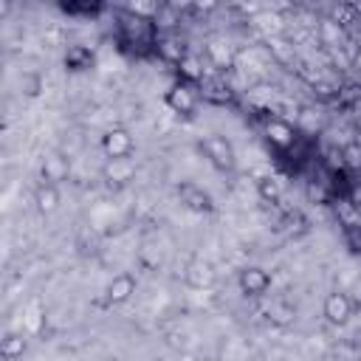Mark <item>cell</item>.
I'll return each mask as SVG.
<instances>
[{"label":"cell","instance_id":"1","mask_svg":"<svg viewBox=\"0 0 361 361\" xmlns=\"http://www.w3.org/2000/svg\"><path fill=\"white\" fill-rule=\"evenodd\" d=\"M197 149H200L203 158H206L214 169H220V172H231V169L237 166L234 147H231V141H228L226 135H220V133H209V135H203L200 144H197Z\"/></svg>","mask_w":361,"mask_h":361},{"label":"cell","instance_id":"2","mask_svg":"<svg viewBox=\"0 0 361 361\" xmlns=\"http://www.w3.org/2000/svg\"><path fill=\"white\" fill-rule=\"evenodd\" d=\"M259 124H262V135L268 138V144L276 147V149H282V152L290 149L296 144V138H299L296 124H290L288 118H282L276 113H265Z\"/></svg>","mask_w":361,"mask_h":361},{"label":"cell","instance_id":"3","mask_svg":"<svg viewBox=\"0 0 361 361\" xmlns=\"http://www.w3.org/2000/svg\"><path fill=\"white\" fill-rule=\"evenodd\" d=\"M133 149H135V141L127 127H110L102 135V152L107 155V161H130Z\"/></svg>","mask_w":361,"mask_h":361},{"label":"cell","instance_id":"4","mask_svg":"<svg viewBox=\"0 0 361 361\" xmlns=\"http://www.w3.org/2000/svg\"><path fill=\"white\" fill-rule=\"evenodd\" d=\"M197 90H195V85H189V82H175L166 93H164V104L172 110V113H178V116H195V110H197Z\"/></svg>","mask_w":361,"mask_h":361},{"label":"cell","instance_id":"5","mask_svg":"<svg viewBox=\"0 0 361 361\" xmlns=\"http://www.w3.org/2000/svg\"><path fill=\"white\" fill-rule=\"evenodd\" d=\"M271 282L274 276L262 268V265H245L240 274H237V285H240V293L248 296V299H259L271 290Z\"/></svg>","mask_w":361,"mask_h":361},{"label":"cell","instance_id":"6","mask_svg":"<svg viewBox=\"0 0 361 361\" xmlns=\"http://www.w3.org/2000/svg\"><path fill=\"white\" fill-rule=\"evenodd\" d=\"M178 200H180L183 209H189V212H195V214H209V212L214 209L212 195H209L203 186L192 183V180L178 183Z\"/></svg>","mask_w":361,"mask_h":361},{"label":"cell","instance_id":"7","mask_svg":"<svg viewBox=\"0 0 361 361\" xmlns=\"http://www.w3.org/2000/svg\"><path fill=\"white\" fill-rule=\"evenodd\" d=\"M322 313L330 324H347L350 316H353V299L344 293V290H330L324 296V305H322Z\"/></svg>","mask_w":361,"mask_h":361},{"label":"cell","instance_id":"8","mask_svg":"<svg viewBox=\"0 0 361 361\" xmlns=\"http://www.w3.org/2000/svg\"><path fill=\"white\" fill-rule=\"evenodd\" d=\"M135 288H138V279H135L133 274L121 271V274H116V276L107 282L104 299H107V305H124V302L135 293Z\"/></svg>","mask_w":361,"mask_h":361},{"label":"cell","instance_id":"9","mask_svg":"<svg viewBox=\"0 0 361 361\" xmlns=\"http://www.w3.org/2000/svg\"><path fill=\"white\" fill-rule=\"evenodd\" d=\"M93 62H96V56H93V51L87 45H68V51L62 56V65L71 73H82V71L93 68Z\"/></svg>","mask_w":361,"mask_h":361},{"label":"cell","instance_id":"10","mask_svg":"<svg viewBox=\"0 0 361 361\" xmlns=\"http://www.w3.org/2000/svg\"><path fill=\"white\" fill-rule=\"evenodd\" d=\"M183 279H186V285H192V288H212L214 271H212L209 262L192 259V262H186V268H183Z\"/></svg>","mask_w":361,"mask_h":361},{"label":"cell","instance_id":"11","mask_svg":"<svg viewBox=\"0 0 361 361\" xmlns=\"http://www.w3.org/2000/svg\"><path fill=\"white\" fill-rule=\"evenodd\" d=\"M34 203H37V209L42 212V214H54L56 209H59V203H62V195H59V186L56 183H39L37 189H34Z\"/></svg>","mask_w":361,"mask_h":361},{"label":"cell","instance_id":"12","mask_svg":"<svg viewBox=\"0 0 361 361\" xmlns=\"http://www.w3.org/2000/svg\"><path fill=\"white\" fill-rule=\"evenodd\" d=\"M65 175H68V158L65 155L54 152L42 161V180L45 183H59V180H65Z\"/></svg>","mask_w":361,"mask_h":361},{"label":"cell","instance_id":"13","mask_svg":"<svg viewBox=\"0 0 361 361\" xmlns=\"http://www.w3.org/2000/svg\"><path fill=\"white\" fill-rule=\"evenodd\" d=\"M23 353H25V338L20 333H6L0 341V355L6 361H14V358H23Z\"/></svg>","mask_w":361,"mask_h":361},{"label":"cell","instance_id":"14","mask_svg":"<svg viewBox=\"0 0 361 361\" xmlns=\"http://www.w3.org/2000/svg\"><path fill=\"white\" fill-rule=\"evenodd\" d=\"M155 45H158V54H161L166 62H172V65H178V62L186 56L183 45H180L175 37H161V39H155Z\"/></svg>","mask_w":361,"mask_h":361},{"label":"cell","instance_id":"15","mask_svg":"<svg viewBox=\"0 0 361 361\" xmlns=\"http://www.w3.org/2000/svg\"><path fill=\"white\" fill-rule=\"evenodd\" d=\"M178 71H180V79H183V82H189V85H195V82H200V79H203L200 59H197V56H192V54H186V56L178 62Z\"/></svg>","mask_w":361,"mask_h":361},{"label":"cell","instance_id":"16","mask_svg":"<svg viewBox=\"0 0 361 361\" xmlns=\"http://www.w3.org/2000/svg\"><path fill=\"white\" fill-rule=\"evenodd\" d=\"M257 195H259L265 203H279V197H282V186H279L276 178L265 175V178L257 180Z\"/></svg>","mask_w":361,"mask_h":361},{"label":"cell","instance_id":"17","mask_svg":"<svg viewBox=\"0 0 361 361\" xmlns=\"http://www.w3.org/2000/svg\"><path fill=\"white\" fill-rule=\"evenodd\" d=\"M42 87H45V82H42V76H39L37 71H25V73L20 76V93H23V96L37 99V96L42 93Z\"/></svg>","mask_w":361,"mask_h":361},{"label":"cell","instance_id":"18","mask_svg":"<svg viewBox=\"0 0 361 361\" xmlns=\"http://www.w3.org/2000/svg\"><path fill=\"white\" fill-rule=\"evenodd\" d=\"M341 166L344 169H361V141L353 138L341 147Z\"/></svg>","mask_w":361,"mask_h":361},{"label":"cell","instance_id":"19","mask_svg":"<svg viewBox=\"0 0 361 361\" xmlns=\"http://www.w3.org/2000/svg\"><path fill=\"white\" fill-rule=\"evenodd\" d=\"M293 305L290 302H282V299H276V302H271V307H268V319L271 322H276V324H288L290 319H293Z\"/></svg>","mask_w":361,"mask_h":361},{"label":"cell","instance_id":"20","mask_svg":"<svg viewBox=\"0 0 361 361\" xmlns=\"http://www.w3.org/2000/svg\"><path fill=\"white\" fill-rule=\"evenodd\" d=\"M319 39H322L324 45H338V39H341V25L333 23V20H322V23H319Z\"/></svg>","mask_w":361,"mask_h":361},{"label":"cell","instance_id":"21","mask_svg":"<svg viewBox=\"0 0 361 361\" xmlns=\"http://www.w3.org/2000/svg\"><path fill=\"white\" fill-rule=\"evenodd\" d=\"M206 54H209V59H212L217 68H223V71L231 65V54H228V48H226L223 42H217V39H214V42L206 48Z\"/></svg>","mask_w":361,"mask_h":361},{"label":"cell","instance_id":"22","mask_svg":"<svg viewBox=\"0 0 361 361\" xmlns=\"http://www.w3.org/2000/svg\"><path fill=\"white\" fill-rule=\"evenodd\" d=\"M353 127L361 133V104H355V107H353Z\"/></svg>","mask_w":361,"mask_h":361},{"label":"cell","instance_id":"23","mask_svg":"<svg viewBox=\"0 0 361 361\" xmlns=\"http://www.w3.org/2000/svg\"><path fill=\"white\" fill-rule=\"evenodd\" d=\"M327 361H333V358H327Z\"/></svg>","mask_w":361,"mask_h":361}]
</instances>
